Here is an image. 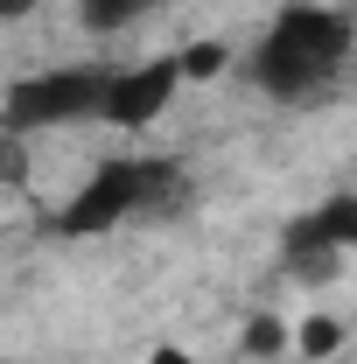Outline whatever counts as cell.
<instances>
[{
	"instance_id": "1",
	"label": "cell",
	"mask_w": 357,
	"mask_h": 364,
	"mask_svg": "<svg viewBox=\"0 0 357 364\" xmlns=\"http://www.w3.org/2000/svg\"><path fill=\"white\" fill-rule=\"evenodd\" d=\"M357 49V28L343 7H315V0H287L280 14H273V28L260 36L252 49V85L280 98V105H309L322 91L343 77V63H351Z\"/></svg>"
},
{
	"instance_id": "2",
	"label": "cell",
	"mask_w": 357,
	"mask_h": 364,
	"mask_svg": "<svg viewBox=\"0 0 357 364\" xmlns=\"http://www.w3.org/2000/svg\"><path fill=\"white\" fill-rule=\"evenodd\" d=\"M182 196H189V176H182V161L169 154H112V161H98L91 182H78V196L56 210V231L63 238H105V231L134 225V218H154V210H176Z\"/></svg>"
},
{
	"instance_id": "3",
	"label": "cell",
	"mask_w": 357,
	"mask_h": 364,
	"mask_svg": "<svg viewBox=\"0 0 357 364\" xmlns=\"http://www.w3.org/2000/svg\"><path fill=\"white\" fill-rule=\"evenodd\" d=\"M105 85L112 70L98 63H56V70H28L0 98V134H43V127H70V119H98L105 112Z\"/></svg>"
},
{
	"instance_id": "4",
	"label": "cell",
	"mask_w": 357,
	"mask_h": 364,
	"mask_svg": "<svg viewBox=\"0 0 357 364\" xmlns=\"http://www.w3.org/2000/svg\"><path fill=\"white\" fill-rule=\"evenodd\" d=\"M182 85H189V77H182V56L127 63V70H112V85H105V112H98V119H112V127H154V119L176 105Z\"/></svg>"
},
{
	"instance_id": "5",
	"label": "cell",
	"mask_w": 357,
	"mask_h": 364,
	"mask_svg": "<svg viewBox=\"0 0 357 364\" xmlns=\"http://www.w3.org/2000/svg\"><path fill=\"white\" fill-rule=\"evenodd\" d=\"M343 259H351V252L322 238L315 210L287 218V231H280V273H287V280H302V287H329V280L343 273Z\"/></svg>"
},
{
	"instance_id": "6",
	"label": "cell",
	"mask_w": 357,
	"mask_h": 364,
	"mask_svg": "<svg viewBox=\"0 0 357 364\" xmlns=\"http://www.w3.org/2000/svg\"><path fill=\"white\" fill-rule=\"evenodd\" d=\"M147 14H161V0H78V21L91 36H127Z\"/></svg>"
},
{
	"instance_id": "7",
	"label": "cell",
	"mask_w": 357,
	"mask_h": 364,
	"mask_svg": "<svg viewBox=\"0 0 357 364\" xmlns=\"http://www.w3.org/2000/svg\"><path fill=\"white\" fill-rule=\"evenodd\" d=\"M238 350H245V358H287V350H294V329H287L280 316H267V309H260V316L238 329Z\"/></svg>"
},
{
	"instance_id": "8",
	"label": "cell",
	"mask_w": 357,
	"mask_h": 364,
	"mask_svg": "<svg viewBox=\"0 0 357 364\" xmlns=\"http://www.w3.org/2000/svg\"><path fill=\"white\" fill-rule=\"evenodd\" d=\"M315 225H322V238H329V245L357 252V189H336L329 203H315Z\"/></svg>"
},
{
	"instance_id": "9",
	"label": "cell",
	"mask_w": 357,
	"mask_h": 364,
	"mask_svg": "<svg viewBox=\"0 0 357 364\" xmlns=\"http://www.w3.org/2000/svg\"><path fill=\"white\" fill-rule=\"evenodd\" d=\"M336 343H343V322L336 316H309L294 329V358H336Z\"/></svg>"
},
{
	"instance_id": "10",
	"label": "cell",
	"mask_w": 357,
	"mask_h": 364,
	"mask_svg": "<svg viewBox=\"0 0 357 364\" xmlns=\"http://www.w3.org/2000/svg\"><path fill=\"white\" fill-rule=\"evenodd\" d=\"M176 56H182V77H196V85L224 77V63H231V49H224V43H189V49H176Z\"/></svg>"
},
{
	"instance_id": "11",
	"label": "cell",
	"mask_w": 357,
	"mask_h": 364,
	"mask_svg": "<svg viewBox=\"0 0 357 364\" xmlns=\"http://www.w3.org/2000/svg\"><path fill=\"white\" fill-rule=\"evenodd\" d=\"M147 364H203V358H189L182 343H154V350H147Z\"/></svg>"
},
{
	"instance_id": "12",
	"label": "cell",
	"mask_w": 357,
	"mask_h": 364,
	"mask_svg": "<svg viewBox=\"0 0 357 364\" xmlns=\"http://www.w3.org/2000/svg\"><path fill=\"white\" fill-rule=\"evenodd\" d=\"M21 14H36V0H0V21H21Z\"/></svg>"
}]
</instances>
